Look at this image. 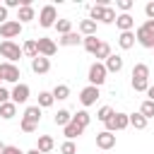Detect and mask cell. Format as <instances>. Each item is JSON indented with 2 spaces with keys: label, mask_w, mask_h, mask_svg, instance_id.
<instances>
[{
  "label": "cell",
  "mask_w": 154,
  "mask_h": 154,
  "mask_svg": "<svg viewBox=\"0 0 154 154\" xmlns=\"http://www.w3.org/2000/svg\"><path fill=\"white\" fill-rule=\"evenodd\" d=\"M53 101H55V99H53L51 91H38V103H36V106H38V108H48V106H53Z\"/></svg>",
  "instance_id": "f1b7e54d"
},
{
  "label": "cell",
  "mask_w": 154,
  "mask_h": 154,
  "mask_svg": "<svg viewBox=\"0 0 154 154\" xmlns=\"http://www.w3.org/2000/svg\"><path fill=\"white\" fill-rule=\"evenodd\" d=\"M106 75H108V72H106L103 63H99V60H96V63H91V65H89V75H87V79H89V84H91V87H101V84L106 82Z\"/></svg>",
  "instance_id": "277c9868"
},
{
  "label": "cell",
  "mask_w": 154,
  "mask_h": 154,
  "mask_svg": "<svg viewBox=\"0 0 154 154\" xmlns=\"http://www.w3.org/2000/svg\"><path fill=\"white\" fill-rule=\"evenodd\" d=\"M51 94H53L55 101H65V99L70 96V87H67V84H55V89H53Z\"/></svg>",
  "instance_id": "4316f807"
},
{
  "label": "cell",
  "mask_w": 154,
  "mask_h": 154,
  "mask_svg": "<svg viewBox=\"0 0 154 154\" xmlns=\"http://www.w3.org/2000/svg\"><path fill=\"white\" fill-rule=\"evenodd\" d=\"M5 22H7V7L0 5V24H5Z\"/></svg>",
  "instance_id": "b9f144b4"
},
{
  "label": "cell",
  "mask_w": 154,
  "mask_h": 154,
  "mask_svg": "<svg viewBox=\"0 0 154 154\" xmlns=\"http://www.w3.org/2000/svg\"><path fill=\"white\" fill-rule=\"evenodd\" d=\"M116 26L120 29V34H123V31H132L135 19H132L130 14H125V12H123V14H118V17H116Z\"/></svg>",
  "instance_id": "e0dca14e"
},
{
  "label": "cell",
  "mask_w": 154,
  "mask_h": 154,
  "mask_svg": "<svg viewBox=\"0 0 154 154\" xmlns=\"http://www.w3.org/2000/svg\"><path fill=\"white\" fill-rule=\"evenodd\" d=\"M22 34V24L17 22V19H7L5 24H0V36L5 38V41H12L14 36H19Z\"/></svg>",
  "instance_id": "9c48e42d"
},
{
  "label": "cell",
  "mask_w": 154,
  "mask_h": 154,
  "mask_svg": "<svg viewBox=\"0 0 154 154\" xmlns=\"http://www.w3.org/2000/svg\"><path fill=\"white\" fill-rule=\"evenodd\" d=\"M103 12H106V5H103V2H96V5L89 10V19H91V22H96V19L101 22V19H103Z\"/></svg>",
  "instance_id": "83f0119b"
},
{
  "label": "cell",
  "mask_w": 154,
  "mask_h": 154,
  "mask_svg": "<svg viewBox=\"0 0 154 154\" xmlns=\"http://www.w3.org/2000/svg\"><path fill=\"white\" fill-rule=\"evenodd\" d=\"M130 125V118L128 113H113L108 120H106V132H116V130H125Z\"/></svg>",
  "instance_id": "ba28073f"
},
{
  "label": "cell",
  "mask_w": 154,
  "mask_h": 154,
  "mask_svg": "<svg viewBox=\"0 0 154 154\" xmlns=\"http://www.w3.org/2000/svg\"><path fill=\"white\" fill-rule=\"evenodd\" d=\"M128 118H130V125H132L135 130H144V128H147V118H144L140 111H137V113H130Z\"/></svg>",
  "instance_id": "cb8c5ba5"
},
{
  "label": "cell",
  "mask_w": 154,
  "mask_h": 154,
  "mask_svg": "<svg viewBox=\"0 0 154 154\" xmlns=\"http://www.w3.org/2000/svg\"><path fill=\"white\" fill-rule=\"evenodd\" d=\"M132 5H135V0H118V2H116V7H118V10H123L125 14L132 10Z\"/></svg>",
  "instance_id": "74e56055"
},
{
  "label": "cell",
  "mask_w": 154,
  "mask_h": 154,
  "mask_svg": "<svg viewBox=\"0 0 154 154\" xmlns=\"http://www.w3.org/2000/svg\"><path fill=\"white\" fill-rule=\"evenodd\" d=\"M79 43H82V36H79V34H75V31H70V34L60 36V46H79Z\"/></svg>",
  "instance_id": "484cf974"
},
{
  "label": "cell",
  "mask_w": 154,
  "mask_h": 154,
  "mask_svg": "<svg viewBox=\"0 0 154 154\" xmlns=\"http://www.w3.org/2000/svg\"><path fill=\"white\" fill-rule=\"evenodd\" d=\"M116 17H118V14H116V10H113V7H106V12H103V19H101V22H103V24H113V22H116Z\"/></svg>",
  "instance_id": "d590c367"
},
{
  "label": "cell",
  "mask_w": 154,
  "mask_h": 154,
  "mask_svg": "<svg viewBox=\"0 0 154 154\" xmlns=\"http://www.w3.org/2000/svg\"><path fill=\"white\" fill-rule=\"evenodd\" d=\"M22 55H29L31 60L38 55V43H36V38H29V41L22 46Z\"/></svg>",
  "instance_id": "44dd1931"
},
{
  "label": "cell",
  "mask_w": 154,
  "mask_h": 154,
  "mask_svg": "<svg viewBox=\"0 0 154 154\" xmlns=\"http://www.w3.org/2000/svg\"><path fill=\"white\" fill-rule=\"evenodd\" d=\"M53 147H55V142H53V137H51V135H41V137H38V144H36V149H38L41 154L51 152Z\"/></svg>",
  "instance_id": "603a6c76"
},
{
  "label": "cell",
  "mask_w": 154,
  "mask_h": 154,
  "mask_svg": "<svg viewBox=\"0 0 154 154\" xmlns=\"http://www.w3.org/2000/svg\"><path fill=\"white\" fill-rule=\"evenodd\" d=\"M36 43H38V55H43V58H51V55H55V51H58L55 41H53V38H48V36L36 38Z\"/></svg>",
  "instance_id": "8fae6325"
},
{
  "label": "cell",
  "mask_w": 154,
  "mask_h": 154,
  "mask_svg": "<svg viewBox=\"0 0 154 154\" xmlns=\"http://www.w3.org/2000/svg\"><path fill=\"white\" fill-rule=\"evenodd\" d=\"M118 46H120L123 51H130V48L135 46V34H132V31H123V34L118 36Z\"/></svg>",
  "instance_id": "d6986e66"
},
{
  "label": "cell",
  "mask_w": 154,
  "mask_h": 154,
  "mask_svg": "<svg viewBox=\"0 0 154 154\" xmlns=\"http://www.w3.org/2000/svg\"><path fill=\"white\" fill-rule=\"evenodd\" d=\"M2 152H5V144H2V142H0V154H2Z\"/></svg>",
  "instance_id": "f6af8a7d"
},
{
  "label": "cell",
  "mask_w": 154,
  "mask_h": 154,
  "mask_svg": "<svg viewBox=\"0 0 154 154\" xmlns=\"http://www.w3.org/2000/svg\"><path fill=\"white\" fill-rule=\"evenodd\" d=\"M5 101H10V91L5 87H0V103H5Z\"/></svg>",
  "instance_id": "60d3db41"
},
{
  "label": "cell",
  "mask_w": 154,
  "mask_h": 154,
  "mask_svg": "<svg viewBox=\"0 0 154 154\" xmlns=\"http://www.w3.org/2000/svg\"><path fill=\"white\" fill-rule=\"evenodd\" d=\"M152 51H154V48H152Z\"/></svg>",
  "instance_id": "7dc6e473"
},
{
  "label": "cell",
  "mask_w": 154,
  "mask_h": 154,
  "mask_svg": "<svg viewBox=\"0 0 154 154\" xmlns=\"http://www.w3.org/2000/svg\"><path fill=\"white\" fill-rule=\"evenodd\" d=\"M135 41L144 48H154V19H147L144 24L137 26L135 31Z\"/></svg>",
  "instance_id": "3957f363"
},
{
  "label": "cell",
  "mask_w": 154,
  "mask_h": 154,
  "mask_svg": "<svg viewBox=\"0 0 154 154\" xmlns=\"http://www.w3.org/2000/svg\"><path fill=\"white\" fill-rule=\"evenodd\" d=\"M2 154H24L19 147H14V144H5V152Z\"/></svg>",
  "instance_id": "ab89813d"
},
{
  "label": "cell",
  "mask_w": 154,
  "mask_h": 154,
  "mask_svg": "<svg viewBox=\"0 0 154 154\" xmlns=\"http://www.w3.org/2000/svg\"><path fill=\"white\" fill-rule=\"evenodd\" d=\"M79 31H82L84 36H96V22L82 19V22H79Z\"/></svg>",
  "instance_id": "d4e9b609"
},
{
  "label": "cell",
  "mask_w": 154,
  "mask_h": 154,
  "mask_svg": "<svg viewBox=\"0 0 154 154\" xmlns=\"http://www.w3.org/2000/svg\"><path fill=\"white\" fill-rule=\"evenodd\" d=\"M0 55L7 58V63L14 65V63L22 58V48H19L14 41H2V43H0Z\"/></svg>",
  "instance_id": "5b68a950"
},
{
  "label": "cell",
  "mask_w": 154,
  "mask_h": 154,
  "mask_svg": "<svg viewBox=\"0 0 154 154\" xmlns=\"http://www.w3.org/2000/svg\"><path fill=\"white\" fill-rule=\"evenodd\" d=\"M72 120H75V123H79L82 128H87V125L91 123V116H89L87 111H77V113L72 116Z\"/></svg>",
  "instance_id": "d6a6232c"
},
{
  "label": "cell",
  "mask_w": 154,
  "mask_h": 154,
  "mask_svg": "<svg viewBox=\"0 0 154 154\" xmlns=\"http://www.w3.org/2000/svg\"><path fill=\"white\" fill-rule=\"evenodd\" d=\"M132 89L135 91H147L149 89V65L137 63L132 67Z\"/></svg>",
  "instance_id": "6da1fadb"
},
{
  "label": "cell",
  "mask_w": 154,
  "mask_h": 154,
  "mask_svg": "<svg viewBox=\"0 0 154 154\" xmlns=\"http://www.w3.org/2000/svg\"><path fill=\"white\" fill-rule=\"evenodd\" d=\"M34 17H36V12H34V7H31V5H22V7L17 10V22H19V24L31 22Z\"/></svg>",
  "instance_id": "2e32d148"
},
{
  "label": "cell",
  "mask_w": 154,
  "mask_h": 154,
  "mask_svg": "<svg viewBox=\"0 0 154 154\" xmlns=\"http://www.w3.org/2000/svg\"><path fill=\"white\" fill-rule=\"evenodd\" d=\"M17 116V106L12 103V101H5V103H0V118H5V120H12Z\"/></svg>",
  "instance_id": "ffe728a7"
},
{
  "label": "cell",
  "mask_w": 154,
  "mask_h": 154,
  "mask_svg": "<svg viewBox=\"0 0 154 154\" xmlns=\"http://www.w3.org/2000/svg\"><path fill=\"white\" fill-rule=\"evenodd\" d=\"M94 55H96V58H99V63H101V60H106V58H108V55H111V46H108V43H106V41H101V43H99V48H96V53H94Z\"/></svg>",
  "instance_id": "1f68e13d"
},
{
  "label": "cell",
  "mask_w": 154,
  "mask_h": 154,
  "mask_svg": "<svg viewBox=\"0 0 154 154\" xmlns=\"http://www.w3.org/2000/svg\"><path fill=\"white\" fill-rule=\"evenodd\" d=\"M0 82H2V77H0ZM0 87H2V84H0Z\"/></svg>",
  "instance_id": "bcb514c9"
},
{
  "label": "cell",
  "mask_w": 154,
  "mask_h": 154,
  "mask_svg": "<svg viewBox=\"0 0 154 154\" xmlns=\"http://www.w3.org/2000/svg\"><path fill=\"white\" fill-rule=\"evenodd\" d=\"M38 123H41V108L38 106H26V111L22 116V123H19L22 132H34L38 128Z\"/></svg>",
  "instance_id": "7a4b0ae2"
},
{
  "label": "cell",
  "mask_w": 154,
  "mask_h": 154,
  "mask_svg": "<svg viewBox=\"0 0 154 154\" xmlns=\"http://www.w3.org/2000/svg\"><path fill=\"white\" fill-rule=\"evenodd\" d=\"M60 154H77V147H75V142H63L60 144Z\"/></svg>",
  "instance_id": "8d00e7d4"
},
{
  "label": "cell",
  "mask_w": 154,
  "mask_h": 154,
  "mask_svg": "<svg viewBox=\"0 0 154 154\" xmlns=\"http://www.w3.org/2000/svg\"><path fill=\"white\" fill-rule=\"evenodd\" d=\"M140 113H142L147 120H149V118H154V101H149V99H147V101H142V106H140Z\"/></svg>",
  "instance_id": "836d02e7"
},
{
  "label": "cell",
  "mask_w": 154,
  "mask_h": 154,
  "mask_svg": "<svg viewBox=\"0 0 154 154\" xmlns=\"http://www.w3.org/2000/svg\"><path fill=\"white\" fill-rule=\"evenodd\" d=\"M0 77H2V82H12V84H19V77H22V72H19V67L17 65H12V63H0Z\"/></svg>",
  "instance_id": "8992f818"
},
{
  "label": "cell",
  "mask_w": 154,
  "mask_h": 154,
  "mask_svg": "<svg viewBox=\"0 0 154 154\" xmlns=\"http://www.w3.org/2000/svg\"><path fill=\"white\" fill-rule=\"evenodd\" d=\"M24 154H41V152H38L36 147H34V149H29V152H24Z\"/></svg>",
  "instance_id": "ee69618b"
},
{
  "label": "cell",
  "mask_w": 154,
  "mask_h": 154,
  "mask_svg": "<svg viewBox=\"0 0 154 154\" xmlns=\"http://www.w3.org/2000/svg\"><path fill=\"white\" fill-rule=\"evenodd\" d=\"M26 99H29V84H22V82L14 84L10 91V101L14 106H19V103H26Z\"/></svg>",
  "instance_id": "30bf717a"
},
{
  "label": "cell",
  "mask_w": 154,
  "mask_h": 154,
  "mask_svg": "<svg viewBox=\"0 0 154 154\" xmlns=\"http://www.w3.org/2000/svg\"><path fill=\"white\" fill-rule=\"evenodd\" d=\"M113 113H116V111H113L111 106H101V108H99V113H96V120H101V123H106V120H108V118H111Z\"/></svg>",
  "instance_id": "e575fe53"
},
{
  "label": "cell",
  "mask_w": 154,
  "mask_h": 154,
  "mask_svg": "<svg viewBox=\"0 0 154 154\" xmlns=\"http://www.w3.org/2000/svg\"><path fill=\"white\" fill-rule=\"evenodd\" d=\"M70 120H72V113H70L67 108H60V111L53 116V123H55V125H60V128H65Z\"/></svg>",
  "instance_id": "7402d4cb"
},
{
  "label": "cell",
  "mask_w": 154,
  "mask_h": 154,
  "mask_svg": "<svg viewBox=\"0 0 154 154\" xmlns=\"http://www.w3.org/2000/svg\"><path fill=\"white\" fill-rule=\"evenodd\" d=\"M82 43H84V48H87L89 53H96V48H99V43H101V41H99L96 36H84V38H82Z\"/></svg>",
  "instance_id": "4dcf8cb0"
},
{
  "label": "cell",
  "mask_w": 154,
  "mask_h": 154,
  "mask_svg": "<svg viewBox=\"0 0 154 154\" xmlns=\"http://www.w3.org/2000/svg\"><path fill=\"white\" fill-rule=\"evenodd\" d=\"M31 70H34L36 75H46V72L51 70V60L43 58V55H36V58L31 60Z\"/></svg>",
  "instance_id": "5bb4252c"
},
{
  "label": "cell",
  "mask_w": 154,
  "mask_h": 154,
  "mask_svg": "<svg viewBox=\"0 0 154 154\" xmlns=\"http://www.w3.org/2000/svg\"><path fill=\"white\" fill-rule=\"evenodd\" d=\"M55 22H58L55 7H53V5H43L41 12H38V24H41L43 29H48V26H55Z\"/></svg>",
  "instance_id": "52a82bcc"
},
{
  "label": "cell",
  "mask_w": 154,
  "mask_h": 154,
  "mask_svg": "<svg viewBox=\"0 0 154 154\" xmlns=\"http://www.w3.org/2000/svg\"><path fill=\"white\" fill-rule=\"evenodd\" d=\"M147 96H149V101H154V84H149V89H147Z\"/></svg>",
  "instance_id": "7bdbcfd3"
},
{
  "label": "cell",
  "mask_w": 154,
  "mask_h": 154,
  "mask_svg": "<svg viewBox=\"0 0 154 154\" xmlns=\"http://www.w3.org/2000/svg\"><path fill=\"white\" fill-rule=\"evenodd\" d=\"M96 147L99 149H113L116 147V135L113 132H106V130L96 132Z\"/></svg>",
  "instance_id": "4fadbf2b"
},
{
  "label": "cell",
  "mask_w": 154,
  "mask_h": 154,
  "mask_svg": "<svg viewBox=\"0 0 154 154\" xmlns=\"http://www.w3.org/2000/svg\"><path fill=\"white\" fill-rule=\"evenodd\" d=\"M101 94H99V87H84L82 91H79V101H82V106H91V103H96V99H99Z\"/></svg>",
  "instance_id": "7c38bea8"
},
{
  "label": "cell",
  "mask_w": 154,
  "mask_h": 154,
  "mask_svg": "<svg viewBox=\"0 0 154 154\" xmlns=\"http://www.w3.org/2000/svg\"><path fill=\"white\" fill-rule=\"evenodd\" d=\"M63 132H65V137H67V140L72 142L75 137H79V135L84 132V128H82L79 123H75V120H70V123H67V125L63 128Z\"/></svg>",
  "instance_id": "ac0fdd59"
},
{
  "label": "cell",
  "mask_w": 154,
  "mask_h": 154,
  "mask_svg": "<svg viewBox=\"0 0 154 154\" xmlns=\"http://www.w3.org/2000/svg\"><path fill=\"white\" fill-rule=\"evenodd\" d=\"M144 14H147V19H154V0L144 5Z\"/></svg>",
  "instance_id": "f35d334b"
},
{
  "label": "cell",
  "mask_w": 154,
  "mask_h": 154,
  "mask_svg": "<svg viewBox=\"0 0 154 154\" xmlns=\"http://www.w3.org/2000/svg\"><path fill=\"white\" fill-rule=\"evenodd\" d=\"M103 67H106V72H120V70H123V58L111 53V55L103 60Z\"/></svg>",
  "instance_id": "9a60e30c"
},
{
  "label": "cell",
  "mask_w": 154,
  "mask_h": 154,
  "mask_svg": "<svg viewBox=\"0 0 154 154\" xmlns=\"http://www.w3.org/2000/svg\"><path fill=\"white\" fill-rule=\"evenodd\" d=\"M55 29H58L60 36H65V34L72 31V22H70V19H58V22H55Z\"/></svg>",
  "instance_id": "f546056e"
}]
</instances>
